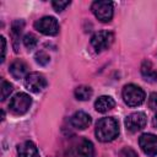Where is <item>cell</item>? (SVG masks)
I'll return each instance as SVG.
<instances>
[{
  "label": "cell",
  "instance_id": "1",
  "mask_svg": "<svg viewBox=\"0 0 157 157\" xmlns=\"http://www.w3.org/2000/svg\"><path fill=\"white\" fill-rule=\"evenodd\" d=\"M96 136L102 142L113 141L119 135V124L115 118L105 117L97 121L96 125Z\"/></svg>",
  "mask_w": 157,
  "mask_h": 157
},
{
  "label": "cell",
  "instance_id": "2",
  "mask_svg": "<svg viewBox=\"0 0 157 157\" xmlns=\"http://www.w3.org/2000/svg\"><path fill=\"white\" fill-rule=\"evenodd\" d=\"M145 92L144 90L134 83H129L123 88V99L126 105L129 107H137L144 103L145 101Z\"/></svg>",
  "mask_w": 157,
  "mask_h": 157
},
{
  "label": "cell",
  "instance_id": "3",
  "mask_svg": "<svg viewBox=\"0 0 157 157\" xmlns=\"http://www.w3.org/2000/svg\"><path fill=\"white\" fill-rule=\"evenodd\" d=\"M31 104H32V98L27 93L18 92V93H16L11 98L10 104H9V108H10V110L13 114L22 115V114H25V113L28 112Z\"/></svg>",
  "mask_w": 157,
  "mask_h": 157
},
{
  "label": "cell",
  "instance_id": "4",
  "mask_svg": "<svg viewBox=\"0 0 157 157\" xmlns=\"http://www.w3.org/2000/svg\"><path fill=\"white\" fill-rule=\"evenodd\" d=\"M91 10L102 22H109L113 17V2L110 1H94Z\"/></svg>",
  "mask_w": 157,
  "mask_h": 157
},
{
  "label": "cell",
  "instance_id": "5",
  "mask_svg": "<svg viewBox=\"0 0 157 157\" xmlns=\"http://www.w3.org/2000/svg\"><path fill=\"white\" fill-rule=\"evenodd\" d=\"M34 28L45 36H54L59 32V23L55 17L44 16L34 22Z\"/></svg>",
  "mask_w": 157,
  "mask_h": 157
},
{
  "label": "cell",
  "instance_id": "6",
  "mask_svg": "<svg viewBox=\"0 0 157 157\" xmlns=\"http://www.w3.org/2000/svg\"><path fill=\"white\" fill-rule=\"evenodd\" d=\"M113 39H114V36L112 32L99 31L91 37V44L96 52H102L104 49H108L112 45Z\"/></svg>",
  "mask_w": 157,
  "mask_h": 157
},
{
  "label": "cell",
  "instance_id": "7",
  "mask_svg": "<svg viewBox=\"0 0 157 157\" xmlns=\"http://www.w3.org/2000/svg\"><path fill=\"white\" fill-rule=\"evenodd\" d=\"M25 87L31 92L38 93L47 87V80L39 72H29L25 77Z\"/></svg>",
  "mask_w": 157,
  "mask_h": 157
},
{
  "label": "cell",
  "instance_id": "8",
  "mask_svg": "<svg viewBox=\"0 0 157 157\" xmlns=\"http://www.w3.org/2000/svg\"><path fill=\"white\" fill-rule=\"evenodd\" d=\"M146 125V115L141 112H135L125 118V128L130 132H137Z\"/></svg>",
  "mask_w": 157,
  "mask_h": 157
},
{
  "label": "cell",
  "instance_id": "9",
  "mask_svg": "<svg viewBox=\"0 0 157 157\" xmlns=\"http://www.w3.org/2000/svg\"><path fill=\"white\" fill-rule=\"evenodd\" d=\"M139 145L144 153L147 156H156L157 155V135L153 134H142L139 139Z\"/></svg>",
  "mask_w": 157,
  "mask_h": 157
},
{
  "label": "cell",
  "instance_id": "10",
  "mask_svg": "<svg viewBox=\"0 0 157 157\" xmlns=\"http://www.w3.org/2000/svg\"><path fill=\"white\" fill-rule=\"evenodd\" d=\"M75 157H93L94 147L93 144L87 139H81L74 147Z\"/></svg>",
  "mask_w": 157,
  "mask_h": 157
},
{
  "label": "cell",
  "instance_id": "11",
  "mask_svg": "<svg viewBox=\"0 0 157 157\" xmlns=\"http://www.w3.org/2000/svg\"><path fill=\"white\" fill-rule=\"evenodd\" d=\"M91 121H92L91 117H90L87 113L81 112V110H80V112H76V113L71 117V119H70L71 125H72L75 129H78V130H85L86 128H88L90 124H91Z\"/></svg>",
  "mask_w": 157,
  "mask_h": 157
},
{
  "label": "cell",
  "instance_id": "12",
  "mask_svg": "<svg viewBox=\"0 0 157 157\" xmlns=\"http://www.w3.org/2000/svg\"><path fill=\"white\" fill-rule=\"evenodd\" d=\"M17 156L18 157H39V152L37 146L32 141H25L18 146Z\"/></svg>",
  "mask_w": 157,
  "mask_h": 157
},
{
  "label": "cell",
  "instance_id": "13",
  "mask_svg": "<svg viewBox=\"0 0 157 157\" xmlns=\"http://www.w3.org/2000/svg\"><path fill=\"white\" fill-rule=\"evenodd\" d=\"M27 65H26V63L25 61H22V60H15L11 65H10V67H9V71H10V74L12 75V77L13 78H16V80H20V78H23V77H26L28 74H27Z\"/></svg>",
  "mask_w": 157,
  "mask_h": 157
},
{
  "label": "cell",
  "instance_id": "14",
  "mask_svg": "<svg viewBox=\"0 0 157 157\" xmlns=\"http://www.w3.org/2000/svg\"><path fill=\"white\" fill-rule=\"evenodd\" d=\"M114 105H115V102L110 96H101L94 102V108L99 113H105L110 110Z\"/></svg>",
  "mask_w": 157,
  "mask_h": 157
},
{
  "label": "cell",
  "instance_id": "15",
  "mask_svg": "<svg viewBox=\"0 0 157 157\" xmlns=\"http://www.w3.org/2000/svg\"><path fill=\"white\" fill-rule=\"evenodd\" d=\"M141 75H142V77H144L146 81H148V82H155V81H157V71H156V69L153 67V65H152L151 61L145 60V61L142 63V65H141Z\"/></svg>",
  "mask_w": 157,
  "mask_h": 157
},
{
  "label": "cell",
  "instance_id": "16",
  "mask_svg": "<svg viewBox=\"0 0 157 157\" xmlns=\"http://www.w3.org/2000/svg\"><path fill=\"white\" fill-rule=\"evenodd\" d=\"M23 27H25V22L22 20H16L11 25V34H12V38H13V45H15V48H16V42L20 39V36L22 33Z\"/></svg>",
  "mask_w": 157,
  "mask_h": 157
},
{
  "label": "cell",
  "instance_id": "17",
  "mask_svg": "<svg viewBox=\"0 0 157 157\" xmlns=\"http://www.w3.org/2000/svg\"><path fill=\"white\" fill-rule=\"evenodd\" d=\"M92 88L90 86H78L76 90H75V97L80 101H87L92 97Z\"/></svg>",
  "mask_w": 157,
  "mask_h": 157
},
{
  "label": "cell",
  "instance_id": "18",
  "mask_svg": "<svg viewBox=\"0 0 157 157\" xmlns=\"http://www.w3.org/2000/svg\"><path fill=\"white\" fill-rule=\"evenodd\" d=\"M38 43V38L33 34V33H27L25 37H23V44L26 48L28 49H33Z\"/></svg>",
  "mask_w": 157,
  "mask_h": 157
},
{
  "label": "cell",
  "instance_id": "19",
  "mask_svg": "<svg viewBox=\"0 0 157 157\" xmlns=\"http://www.w3.org/2000/svg\"><path fill=\"white\" fill-rule=\"evenodd\" d=\"M34 59H36V63L39 64V65H47V64L50 61L49 55H48L45 52H43V50L37 52L36 55H34Z\"/></svg>",
  "mask_w": 157,
  "mask_h": 157
},
{
  "label": "cell",
  "instance_id": "20",
  "mask_svg": "<svg viewBox=\"0 0 157 157\" xmlns=\"http://www.w3.org/2000/svg\"><path fill=\"white\" fill-rule=\"evenodd\" d=\"M12 92V85L5 80L1 81V101H5Z\"/></svg>",
  "mask_w": 157,
  "mask_h": 157
},
{
  "label": "cell",
  "instance_id": "21",
  "mask_svg": "<svg viewBox=\"0 0 157 157\" xmlns=\"http://www.w3.org/2000/svg\"><path fill=\"white\" fill-rule=\"evenodd\" d=\"M52 5H53V7H54V10L56 12H61L63 10H65L66 6L70 5V1H60L59 0V1H53Z\"/></svg>",
  "mask_w": 157,
  "mask_h": 157
},
{
  "label": "cell",
  "instance_id": "22",
  "mask_svg": "<svg viewBox=\"0 0 157 157\" xmlns=\"http://www.w3.org/2000/svg\"><path fill=\"white\" fill-rule=\"evenodd\" d=\"M119 157H139V156H137L136 151L132 150L131 147H124V148L120 151Z\"/></svg>",
  "mask_w": 157,
  "mask_h": 157
},
{
  "label": "cell",
  "instance_id": "23",
  "mask_svg": "<svg viewBox=\"0 0 157 157\" xmlns=\"http://www.w3.org/2000/svg\"><path fill=\"white\" fill-rule=\"evenodd\" d=\"M148 107L153 110H157V93L153 92L148 97Z\"/></svg>",
  "mask_w": 157,
  "mask_h": 157
},
{
  "label": "cell",
  "instance_id": "24",
  "mask_svg": "<svg viewBox=\"0 0 157 157\" xmlns=\"http://www.w3.org/2000/svg\"><path fill=\"white\" fill-rule=\"evenodd\" d=\"M1 39V61H4V58H5V52H6V40L4 37L0 38Z\"/></svg>",
  "mask_w": 157,
  "mask_h": 157
},
{
  "label": "cell",
  "instance_id": "25",
  "mask_svg": "<svg viewBox=\"0 0 157 157\" xmlns=\"http://www.w3.org/2000/svg\"><path fill=\"white\" fill-rule=\"evenodd\" d=\"M152 124H153V126L157 129V114L153 117V120H152Z\"/></svg>",
  "mask_w": 157,
  "mask_h": 157
}]
</instances>
